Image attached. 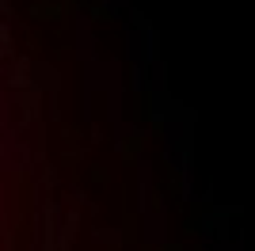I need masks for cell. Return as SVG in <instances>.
I'll use <instances>...</instances> for the list:
<instances>
[{
    "label": "cell",
    "instance_id": "3957f363",
    "mask_svg": "<svg viewBox=\"0 0 255 251\" xmlns=\"http://www.w3.org/2000/svg\"><path fill=\"white\" fill-rule=\"evenodd\" d=\"M92 183H96V187H107V167H92Z\"/></svg>",
    "mask_w": 255,
    "mask_h": 251
},
{
    "label": "cell",
    "instance_id": "6da1fadb",
    "mask_svg": "<svg viewBox=\"0 0 255 251\" xmlns=\"http://www.w3.org/2000/svg\"><path fill=\"white\" fill-rule=\"evenodd\" d=\"M141 145H145V137H126V141H118V156L126 160V164H133V160L141 156Z\"/></svg>",
    "mask_w": 255,
    "mask_h": 251
},
{
    "label": "cell",
    "instance_id": "5b68a950",
    "mask_svg": "<svg viewBox=\"0 0 255 251\" xmlns=\"http://www.w3.org/2000/svg\"><path fill=\"white\" fill-rule=\"evenodd\" d=\"M141 251H156V248H152V244H141Z\"/></svg>",
    "mask_w": 255,
    "mask_h": 251
},
{
    "label": "cell",
    "instance_id": "7a4b0ae2",
    "mask_svg": "<svg viewBox=\"0 0 255 251\" xmlns=\"http://www.w3.org/2000/svg\"><path fill=\"white\" fill-rule=\"evenodd\" d=\"M168 190L175 194V198L187 194V167H171V171H168Z\"/></svg>",
    "mask_w": 255,
    "mask_h": 251
},
{
    "label": "cell",
    "instance_id": "277c9868",
    "mask_svg": "<svg viewBox=\"0 0 255 251\" xmlns=\"http://www.w3.org/2000/svg\"><path fill=\"white\" fill-rule=\"evenodd\" d=\"M156 251H183V244H179V240H164Z\"/></svg>",
    "mask_w": 255,
    "mask_h": 251
}]
</instances>
